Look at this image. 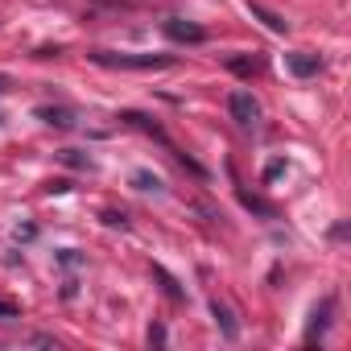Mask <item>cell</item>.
I'll return each instance as SVG.
<instances>
[{
  "instance_id": "10",
  "label": "cell",
  "mask_w": 351,
  "mask_h": 351,
  "mask_svg": "<svg viewBox=\"0 0 351 351\" xmlns=\"http://www.w3.org/2000/svg\"><path fill=\"white\" fill-rule=\"evenodd\" d=\"M236 195H240V203H244V207H248V211H256V215H265V219H277V207H273V203H265V199H261V195H248V191H244V186H240V191H236Z\"/></svg>"
},
{
  "instance_id": "11",
  "label": "cell",
  "mask_w": 351,
  "mask_h": 351,
  "mask_svg": "<svg viewBox=\"0 0 351 351\" xmlns=\"http://www.w3.org/2000/svg\"><path fill=\"white\" fill-rule=\"evenodd\" d=\"M248 13H252V17H261V21H265L273 34H285V29H289V21H281L277 13H269L265 5H256V0H248Z\"/></svg>"
},
{
  "instance_id": "5",
  "label": "cell",
  "mask_w": 351,
  "mask_h": 351,
  "mask_svg": "<svg viewBox=\"0 0 351 351\" xmlns=\"http://www.w3.org/2000/svg\"><path fill=\"white\" fill-rule=\"evenodd\" d=\"M330 314H335V298H322L314 310H310V326H306V343H314V339H322L326 335V326H330Z\"/></svg>"
},
{
  "instance_id": "16",
  "label": "cell",
  "mask_w": 351,
  "mask_h": 351,
  "mask_svg": "<svg viewBox=\"0 0 351 351\" xmlns=\"http://www.w3.org/2000/svg\"><path fill=\"white\" fill-rule=\"evenodd\" d=\"M104 223L108 228H128V215L124 211H104Z\"/></svg>"
},
{
  "instance_id": "20",
  "label": "cell",
  "mask_w": 351,
  "mask_h": 351,
  "mask_svg": "<svg viewBox=\"0 0 351 351\" xmlns=\"http://www.w3.org/2000/svg\"><path fill=\"white\" fill-rule=\"evenodd\" d=\"M0 318H17V306L13 302H0Z\"/></svg>"
},
{
  "instance_id": "12",
  "label": "cell",
  "mask_w": 351,
  "mask_h": 351,
  "mask_svg": "<svg viewBox=\"0 0 351 351\" xmlns=\"http://www.w3.org/2000/svg\"><path fill=\"white\" fill-rule=\"evenodd\" d=\"M153 277L161 281V293H165L169 302H182V298H186V293H182V285H178V281H173V277H169V273H165L161 265H153Z\"/></svg>"
},
{
  "instance_id": "1",
  "label": "cell",
  "mask_w": 351,
  "mask_h": 351,
  "mask_svg": "<svg viewBox=\"0 0 351 351\" xmlns=\"http://www.w3.org/2000/svg\"><path fill=\"white\" fill-rule=\"evenodd\" d=\"M91 62L112 66V71H161V66H173L169 54H116V50H91Z\"/></svg>"
},
{
  "instance_id": "4",
  "label": "cell",
  "mask_w": 351,
  "mask_h": 351,
  "mask_svg": "<svg viewBox=\"0 0 351 351\" xmlns=\"http://www.w3.org/2000/svg\"><path fill=\"white\" fill-rule=\"evenodd\" d=\"M285 71H289L293 79H314V75L322 71V58L310 54V50H293V54H285Z\"/></svg>"
},
{
  "instance_id": "15",
  "label": "cell",
  "mask_w": 351,
  "mask_h": 351,
  "mask_svg": "<svg viewBox=\"0 0 351 351\" xmlns=\"http://www.w3.org/2000/svg\"><path fill=\"white\" fill-rule=\"evenodd\" d=\"M62 161H66V165H79V169H91V161H87V157H79L75 149H62Z\"/></svg>"
},
{
  "instance_id": "3",
  "label": "cell",
  "mask_w": 351,
  "mask_h": 351,
  "mask_svg": "<svg viewBox=\"0 0 351 351\" xmlns=\"http://www.w3.org/2000/svg\"><path fill=\"white\" fill-rule=\"evenodd\" d=\"M161 29H165V38H169V42H186V46L207 42V29H203V25H195V21H186V17H169Z\"/></svg>"
},
{
  "instance_id": "14",
  "label": "cell",
  "mask_w": 351,
  "mask_h": 351,
  "mask_svg": "<svg viewBox=\"0 0 351 351\" xmlns=\"http://www.w3.org/2000/svg\"><path fill=\"white\" fill-rule=\"evenodd\" d=\"M58 265H62V269H79V265H83V256H79L75 248H62V252H58Z\"/></svg>"
},
{
  "instance_id": "6",
  "label": "cell",
  "mask_w": 351,
  "mask_h": 351,
  "mask_svg": "<svg viewBox=\"0 0 351 351\" xmlns=\"http://www.w3.org/2000/svg\"><path fill=\"white\" fill-rule=\"evenodd\" d=\"M34 116H38L42 124H50V128H75V112H71V108H50V104H46V108H38Z\"/></svg>"
},
{
  "instance_id": "17",
  "label": "cell",
  "mask_w": 351,
  "mask_h": 351,
  "mask_svg": "<svg viewBox=\"0 0 351 351\" xmlns=\"http://www.w3.org/2000/svg\"><path fill=\"white\" fill-rule=\"evenodd\" d=\"M281 173H285V161L277 157V161H269V165H265V182H273V178H281Z\"/></svg>"
},
{
  "instance_id": "9",
  "label": "cell",
  "mask_w": 351,
  "mask_h": 351,
  "mask_svg": "<svg viewBox=\"0 0 351 351\" xmlns=\"http://www.w3.org/2000/svg\"><path fill=\"white\" fill-rule=\"evenodd\" d=\"M228 71L240 75V79H252V75L261 71V62H256L252 54H232V58H228Z\"/></svg>"
},
{
  "instance_id": "2",
  "label": "cell",
  "mask_w": 351,
  "mask_h": 351,
  "mask_svg": "<svg viewBox=\"0 0 351 351\" xmlns=\"http://www.w3.org/2000/svg\"><path fill=\"white\" fill-rule=\"evenodd\" d=\"M228 112H232V120H236L244 132H256V128H261V104L252 99V91H244V87L232 91V95H228Z\"/></svg>"
},
{
  "instance_id": "19",
  "label": "cell",
  "mask_w": 351,
  "mask_h": 351,
  "mask_svg": "<svg viewBox=\"0 0 351 351\" xmlns=\"http://www.w3.org/2000/svg\"><path fill=\"white\" fill-rule=\"evenodd\" d=\"M38 236V228L34 223H25V228H17V240H34Z\"/></svg>"
},
{
  "instance_id": "22",
  "label": "cell",
  "mask_w": 351,
  "mask_h": 351,
  "mask_svg": "<svg viewBox=\"0 0 351 351\" xmlns=\"http://www.w3.org/2000/svg\"><path fill=\"white\" fill-rule=\"evenodd\" d=\"M0 124H5V116H0Z\"/></svg>"
},
{
  "instance_id": "21",
  "label": "cell",
  "mask_w": 351,
  "mask_h": 351,
  "mask_svg": "<svg viewBox=\"0 0 351 351\" xmlns=\"http://www.w3.org/2000/svg\"><path fill=\"white\" fill-rule=\"evenodd\" d=\"M9 87H13V83H9V79H5V75H0V95H5V91H9Z\"/></svg>"
},
{
  "instance_id": "7",
  "label": "cell",
  "mask_w": 351,
  "mask_h": 351,
  "mask_svg": "<svg viewBox=\"0 0 351 351\" xmlns=\"http://www.w3.org/2000/svg\"><path fill=\"white\" fill-rule=\"evenodd\" d=\"M120 120H124V124H132V128H141V132H153L157 141H165V128H161L153 116H145V112H120ZM165 145H169V141H165Z\"/></svg>"
},
{
  "instance_id": "8",
  "label": "cell",
  "mask_w": 351,
  "mask_h": 351,
  "mask_svg": "<svg viewBox=\"0 0 351 351\" xmlns=\"http://www.w3.org/2000/svg\"><path fill=\"white\" fill-rule=\"evenodd\" d=\"M211 314H215V322H219V330H223V339H240V326H236V318H232V310L215 298L211 302Z\"/></svg>"
},
{
  "instance_id": "18",
  "label": "cell",
  "mask_w": 351,
  "mask_h": 351,
  "mask_svg": "<svg viewBox=\"0 0 351 351\" xmlns=\"http://www.w3.org/2000/svg\"><path fill=\"white\" fill-rule=\"evenodd\" d=\"M149 343H153V347H161V343H165V326H161V322H153V326H149Z\"/></svg>"
},
{
  "instance_id": "13",
  "label": "cell",
  "mask_w": 351,
  "mask_h": 351,
  "mask_svg": "<svg viewBox=\"0 0 351 351\" xmlns=\"http://www.w3.org/2000/svg\"><path fill=\"white\" fill-rule=\"evenodd\" d=\"M132 186H136V191H153V195L165 191V182L157 178V173H149V169H136V173H132Z\"/></svg>"
}]
</instances>
